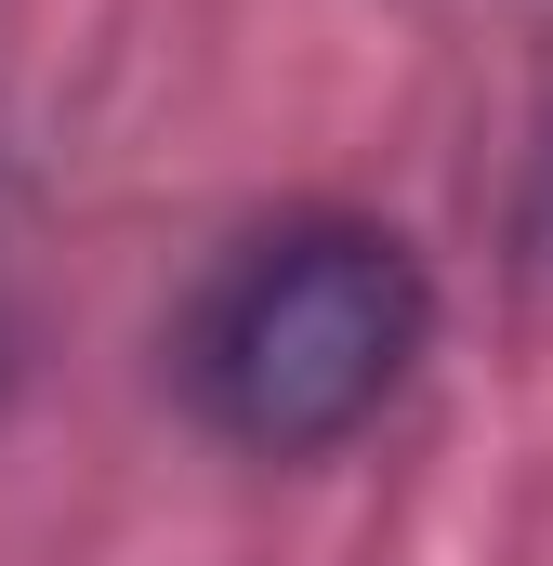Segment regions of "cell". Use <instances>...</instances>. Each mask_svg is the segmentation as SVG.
<instances>
[{
    "label": "cell",
    "instance_id": "6da1fadb",
    "mask_svg": "<svg viewBox=\"0 0 553 566\" xmlns=\"http://www.w3.org/2000/svg\"><path fill=\"white\" fill-rule=\"evenodd\" d=\"M435 343V277L369 211H290L238 238L185 316V396L251 461H330L396 409Z\"/></svg>",
    "mask_w": 553,
    "mask_h": 566
},
{
    "label": "cell",
    "instance_id": "7a4b0ae2",
    "mask_svg": "<svg viewBox=\"0 0 553 566\" xmlns=\"http://www.w3.org/2000/svg\"><path fill=\"white\" fill-rule=\"evenodd\" d=\"M541 224H553V145H541Z\"/></svg>",
    "mask_w": 553,
    "mask_h": 566
}]
</instances>
